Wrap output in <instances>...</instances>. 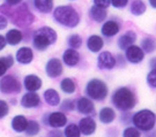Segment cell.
<instances>
[{
  "label": "cell",
  "mask_w": 156,
  "mask_h": 137,
  "mask_svg": "<svg viewBox=\"0 0 156 137\" xmlns=\"http://www.w3.org/2000/svg\"><path fill=\"white\" fill-rule=\"evenodd\" d=\"M6 43H7V42H6V38L4 37V36L0 35V51L4 50V47L6 46Z\"/></svg>",
  "instance_id": "obj_41"
},
{
  "label": "cell",
  "mask_w": 156,
  "mask_h": 137,
  "mask_svg": "<svg viewBox=\"0 0 156 137\" xmlns=\"http://www.w3.org/2000/svg\"><path fill=\"white\" fill-rule=\"evenodd\" d=\"M76 108L80 113H82V114H90V113H93L95 110V106H94V103L90 100V99L86 98V97H82V98H80L78 100V103H76Z\"/></svg>",
  "instance_id": "obj_17"
},
{
  "label": "cell",
  "mask_w": 156,
  "mask_h": 137,
  "mask_svg": "<svg viewBox=\"0 0 156 137\" xmlns=\"http://www.w3.org/2000/svg\"><path fill=\"white\" fill-rule=\"evenodd\" d=\"M5 38H6V42H7L8 44L17 45L22 40L23 36H22V33H21L20 30H17V29H12V30H9V31L7 33Z\"/></svg>",
  "instance_id": "obj_24"
},
{
  "label": "cell",
  "mask_w": 156,
  "mask_h": 137,
  "mask_svg": "<svg viewBox=\"0 0 156 137\" xmlns=\"http://www.w3.org/2000/svg\"><path fill=\"white\" fill-rule=\"evenodd\" d=\"M86 93L94 100H103L108 96V87L103 81L94 78L87 83Z\"/></svg>",
  "instance_id": "obj_5"
},
{
  "label": "cell",
  "mask_w": 156,
  "mask_h": 137,
  "mask_svg": "<svg viewBox=\"0 0 156 137\" xmlns=\"http://www.w3.org/2000/svg\"><path fill=\"white\" fill-rule=\"evenodd\" d=\"M149 65H151L153 68H156V58H153L151 60V62H149Z\"/></svg>",
  "instance_id": "obj_44"
},
{
  "label": "cell",
  "mask_w": 156,
  "mask_h": 137,
  "mask_svg": "<svg viewBox=\"0 0 156 137\" xmlns=\"http://www.w3.org/2000/svg\"><path fill=\"white\" fill-rule=\"evenodd\" d=\"M67 122L66 115L62 112H53L49 115V125L53 128H60L64 127Z\"/></svg>",
  "instance_id": "obj_14"
},
{
  "label": "cell",
  "mask_w": 156,
  "mask_h": 137,
  "mask_svg": "<svg viewBox=\"0 0 156 137\" xmlns=\"http://www.w3.org/2000/svg\"><path fill=\"white\" fill-rule=\"evenodd\" d=\"M44 99L50 106H57L60 103V96L55 89H48L44 92Z\"/></svg>",
  "instance_id": "obj_22"
},
{
  "label": "cell",
  "mask_w": 156,
  "mask_h": 137,
  "mask_svg": "<svg viewBox=\"0 0 156 137\" xmlns=\"http://www.w3.org/2000/svg\"><path fill=\"white\" fill-rule=\"evenodd\" d=\"M112 103L122 111L132 110L135 106L134 93L127 88H119L112 96Z\"/></svg>",
  "instance_id": "obj_2"
},
{
  "label": "cell",
  "mask_w": 156,
  "mask_h": 137,
  "mask_svg": "<svg viewBox=\"0 0 156 137\" xmlns=\"http://www.w3.org/2000/svg\"><path fill=\"white\" fill-rule=\"evenodd\" d=\"M95 6L101 7V8H106L110 5V0H94Z\"/></svg>",
  "instance_id": "obj_38"
},
{
  "label": "cell",
  "mask_w": 156,
  "mask_h": 137,
  "mask_svg": "<svg viewBox=\"0 0 156 137\" xmlns=\"http://www.w3.org/2000/svg\"><path fill=\"white\" fill-rule=\"evenodd\" d=\"M0 91L2 93H19L21 91V84L12 75L2 77L0 81Z\"/></svg>",
  "instance_id": "obj_6"
},
{
  "label": "cell",
  "mask_w": 156,
  "mask_h": 137,
  "mask_svg": "<svg viewBox=\"0 0 156 137\" xmlns=\"http://www.w3.org/2000/svg\"><path fill=\"white\" fill-rule=\"evenodd\" d=\"M90 17L95 20L96 22H102L103 20H105L106 17V11L105 8H101L97 6H93L89 11Z\"/></svg>",
  "instance_id": "obj_25"
},
{
  "label": "cell",
  "mask_w": 156,
  "mask_h": 137,
  "mask_svg": "<svg viewBox=\"0 0 156 137\" xmlns=\"http://www.w3.org/2000/svg\"><path fill=\"white\" fill-rule=\"evenodd\" d=\"M39 125L38 122H36V121H28V126L26 128V134L28 135V136H35V135H37L39 132Z\"/></svg>",
  "instance_id": "obj_31"
},
{
  "label": "cell",
  "mask_w": 156,
  "mask_h": 137,
  "mask_svg": "<svg viewBox=\"0 0 156 137\" xmlns=\"http://www.w3.org/2000/svg\"><path fill=\"white\" fill-rule=\"evenodd\" d=\"M103 45H104L103 39L101 38L100 36H97V35L90 36L88 42H87V47L91 52H98V51H101L102 47H103Z\"/></svg>",
  "instance_id": "obj_21"
},
{
  "label": "cell",
  "mask_w": 156,
  "mask_h": 137,
  "mask_svg": "<svg viewBox=\"0 0 156 137\" xmlns=\"http://www.w3.org/2000/svg\"><path fill=\"white\" fill-rule=\"evenodd\" d=\"M141 49L147 53H151L156 50V42L151 37H146L141 42Z\"/></svg>",
  "instance_id": "obj_29"
},
{
  "label": "cell",
  "mask_w": 156,
  "mask_h": 137,
  "mask_svg": "<svg viewBox=\"0 0 156 137\" xmlns=\"http://www.w3.org/2000/svg\"><path fill=\"white\" fill-rule=\"evenodd\" d=\"M53 17L56 22L68 28H75L80 22L78 12L71 6H59L53 12Z\"/></svg>",
  "instance_id": "obj_1"
},
{
  "label": "cell",
  "mask_w": 156,
  "mask_h": 137,
  "mask_svg": "<svg viewBox=\"0 0 156 137\" xmlns=\"http://www.w3.org/2000/svg\"><path fill=\"white\" fill-rule=\"evenodd\" d=\"M110 4L116 8H123L128 4V0H110Z\"/></svg>",
  "instance_id": "obj_37"
},
{
  "label": "cell",
  "mask_w": 156,
  "mask_h": 137,
  "mask_svg": "<svg viewBox=\"0 0 156 137\" xmlns=\"http://www.w3.org/2000/svg\"><path fill=\"white\" fill-rule=\"evenodd\" d=\"M22 0H6V2L8 4V5H17V4H20Z\"/></svg>",
  "instance_id": "obj_43"
},
{
  "label": "cell",
  "mask_w": 156,
  "mask_h": 137,
  "mask_svg": "<svg viewBox=\"0 0 156 137\" xmlns=\"http://www.w3.org/2000/svg\"><path fill=\"white\" fill-rule=\"evenodd\" d=\"M57 40L56 31L50 27L39 28L34 36V46L39 51H44L48 46Z\"/></svg>",
  "instance_id": "obj_3"
},
{
  "label": "cell",
  "mask_w": 156,
  "mask_h": 137,
  "mask_svg": "<svg viewBox=\"0 0 156 137\" xmlns=\"http://www.w3.org/2000/svg\"><path fill=\"white\" fill-rule=\"evenodd\" d=\"M79 128H80L81 134H83L86 136H89L91 134H94L96 130V122L91 118H83L80 120Z\"/></svg>",
  "instance_id": "obj_11"
},
{
  "label": "cell",
  "mask_w": 156,
  "mask_h": 137,
  "mask_svg": "<svg viewBox=\"0 0 156 137\" xmlns=\"http://www.w3.org/2000/svg\"><path fill=\"white\" fill-rule=\"evenodd\" d=\"M13 17V22L16 23L17 26H27L34 21V16L31 15V13L27 9L26 6H21L20 8H17L14 11V15H12Z\"/></svg>",
  "instance_id": "obj_7"
},
{
  "label": "cell",
  "mask_w": 156,
  "mask_h": 137,
  "mask_svg": "<svg viewBox=\"0 0 156 137\" xmlns=\"http://www.w3.org/2000/svg\"><path fill=\"white\" fill-rule=\"evenodd\" d=\"M98 66L102 69H112L116 66V59L110 52H102L98 55Z\"/></svg>",
  "instance_id": "obj_10"
},
{
  "label": "cell",
  "mask_w": 156,
  "mask_h": 137,
  "mask_svg": "<svg viewBox=\"0 0 156 137\" xmlns=\"http://www.w3.org/2000/svg\"><path fill=\"white\" fill-rule=\"evenodd\" d=\"M74 108V104H73L72 100L67 99L64 101V104L62 105V110H66V111H72Z\"/></svg>",
  "instance_id": "obj_39"
},
{
  "label": "cell",
  "mask_w": 156,
  "mask_h": 137,
  "mask_svg": "<svg viewBox=\"0 0 156 137\" xmlns=\"http://www.w3.org/2000/svg\"><path fill=\"white\" fill-rule=\"evenodd\" d=\"M119 30H120V27L116 21H108L103 24V27L101 29L103 36H105V37H112V36L117 35Z\"/></svg>",
  "instance_id": "obj_18"
},
{
  "label": "cell",
  "mask_w": 156,
  "mask_h": 137,
  "mask_svg": "<svg viewBox=\"0 0 156 137\" xmlns=\"http://www.w3.org/2000/svg\"><path fill=\"white\" fill-rule=\"evenodd\" d=\"M62 60L68 67L76 66L80 61V54L75 49H68L62 54Z\"/></svg>",
  "instance_id": "obj_12"
},
{
  "label": "cell",
  "mask_w": 156,
  "mask_h": 137,
  "mask_svg": "<svg viewBox=\"0 0 156 137\" xmlns=\"http://www.w3.org/2000/svg\"><path fill=\"white\" fill-rule=\"evenodd\" d=\"M144 57H145V53L142 49L136 45H131L126 49V58L132 63H139L140 61L144 60Z\"/></svg>",
  "instance_id": "obj_9"
},
{
  "label": "cell",
  "mask_w": 156,
  "mask_h": 137,
  "mask_svg": "<svg viewBox=\"0 0 156 137\" xmlns=\"http://www.w3.org/2000/svg\"><path fill=\"white\" fill-rule=\"evenodd\" d=\"M36 8L42 13H50L53 8V0H34Z\"/></svg>",
  "instance_id": "obj_26"
},
{
  "label": "cell",
  "mask_w": 156,
  "mask_h": 137,
  "mask_svg": "<svg viewBox=\"0 0 156 137\" xmlns=\"http://www.w3.org/2000/svg\"><path fill=\"white\" fill-rule=\"evenodd\" d=\"M100 121L102 123H111L112 121L115 120L116 118V112L110 108V107H103L102 110L100 111Z\"/></svg>",
  "instance_id": "obj_23"
},
{
  "label": "cell",
  "mask_w": 156,
  "mask_h": 137,
  "mask_svg": "<svg viewBox=\"0 0 156 137\" xmlns=\"http://www.w3.org/2000/svg\"><path fill=\"white\" fill-rule=\"evenodd\" d=\"M13 63H14V60H13V57L11 55L0 58V77L5 75L7 69L13 66Z\"/></svg>",
  "instance_id": "obj_28"
},
{
  "label": "cell",
  "mask_w": 156,
  "mask_h": 137,
  "mask_svg": "<svg viewBox=\"0 0 156 137\" xmlns=\"http://www.w3.org/2000/svg\"><path fill=\"white\" fill-rule=\"evenodd\" d=\"M81 132H80V128L76 125H68L65 129V136L66 137H80Z\"/></svg>",
  "instance_id": "obj_32"
},
{
  "label": "cell",
  "mask_w": 156,
  "mask_h": 137,
  "mask_svg": "<svg viewBox=\"0 0 156 137\" xmlns=\"http://www.w3.org/2000/svg\"><path fill=\"white\" fill-rule=\"evenodd\" d=\"M123 137H140V132L138 128L128 127L123 132Z\"/></svg>",
  "instance_id": "obj_34"
},
{
  "label": "cell",
  "mask_w": 156,
  "mask_h": 137,
  "mask_svg": "<svg viewBox=\"0 0 156 137\" xmlns=\"http://www.w3.org/2000/svg\"><path fill=\"white\" fill-rule=\"evenodd\" d=\"M136 40V35L133 31H127L126 33H124L120 38L118 39V46L119 49H127L131 45H133V43Z\"/></svg>",
  "instance_id": "obj_19"
},
{
  "label": "cell",
  "mask_w": 156,
  "mask_h": 137,
  "mask_svg": "<svg viewBox=\"0 0 156 137\" xmlns=\"http://www.w3.org/2000/svg\"><path fill=\"white\" fill-rule=\"evenodd\" d=\"M28 126V120L23 115H16L12 120V128L16 132H22Z\"/></svg>",
  "instance_id": "obj_20"
},
{
  "label": "cell",
  "mask_w": 156,
  "mask_h": 137,
  "mask_svg": "<svg viewBox=\"0 0 156 137\" xmlns=\"http://www.w3.org/2000/svg\"><path fill=\"white\" fill-rule=\"evenodd\" d=\"M34 59V53L33 50L30 47H21L16 52V60L22 63V65H27L30 63Z\"/></svg>",
  "instance_id": "obj_16"
},
{
  "label": "cell",
  "mask_w": 156,
  "mask_h": 137,
  "mask_svg": "<svg viewBox=\"0 0 156 137\" xmlns=\"http://www.w3.org/2000/svg\"><path fill=\"white\" fill-rule=\"evenodd\" d=\"M147 82L151 87L156 88V68H153L147 75Z\"/></svg>",
  "instance_id": "obj_35"
},
{
  "label": "cell",
  "mask_w": 156,
  "mask_h": 137,
  "mask_svg": "<svg viewBox=\"0 0 156 137\" xmlns=\"http://www.w3.org/2000/svg\"><path fill=\"white\" fill-rule=\"evenodd\" d=\"M131 13L133 15H142L146 12V5L144 4V1L141 0H135L131 4V8H129Z\"/></svg>",
  "instance_id": "obj_27"
},
{
  "label": "cell",
  "mask_w": 156,
  "mask_h": 137,
  "mask_svg": "<svg viewBox=\"0 0 156 137\" xmlns=\"http://www.w3.org/2000/svg\"><path fill=\"white\" fill-rule=\"evenodd\" d=\"M7 24H8L7 19L5 16H2V15H0V30H4L7 27Z\"/></svg>",
  "instance_id": "obj_40"
},
{
  "label": "cell",
  "mask_w": 156,
  "mask_h": 137,
  "mask_svg": "<svg viewBox=\"0 0 156 137\" xmlns=\"http://www.w3.org/2000/svg\"><path fill=\"white\" fill-rule=\"evenodd\" d=\"M60 88H62V90L65 93L71 94V93H73L75 91V88H76V87H75V83L73 82V80L66 77V78H64L62 81V83H60Z\"/></svg>",
  "instance_id": "obj_30"
},
{
  "label": "cell",
  "mask_w": 156,
  "mask_h": 137,
  "mask_svg": "<svg viewBox=\"0 0 156 137\" xmlns=\"http://www.w3.org/2000/svg\"><path fill=\"white\" fill-rule=\"evenodd\" d=\"M149 4H151V7L156 8V0H149Z\"/></svg>",
  "instance_id": "obj_45"
},
{
  "label": "cell",
  "mask_w": 156,
  "mask_h": 137,
  "mask_svg": "<svg viewBox=\"0 0 156 137\" xmlns=\"http://www.w3.org/2000/svg\"><path fill=\"white\" fill-rule=\"evenodd\" d=\"M68 45L72 49H78V47H80L82 45V38L80 37V35H78V33L71 35L69 38H68Z\"/></svg>",
  "instance_id": "obj_33"
},
{
  "label": "cell",
  "mask_w": 156,
  "mask_h": 137,
  "mask_svg": "<svg viewBox=\"0 0 156 137\" xmlns=\"http://www.w3.org/2000/svg\"><path fill=\"white\" fill-rule=\"evenodd\" d=\"M8 111H9V107L7 103L5 100H0V119H2L4 116L8 114Z\"/></svg>",
  "instance_id": "obj_36"
},
{
  "label": "cell",
  "mask_w": 156,
  "mask_h": 137,
  "mask_svg": "<svg viewBox=\"0 0 156 137\" xmlns=\"http://www.w3.org/2000/svg\"><path fill=\"white\" fill-rule=\"evenodd\" d=\"M156 122V115L149 110H142L136 112L133 116V123L135 128L144 132L151 130Z\"/></svg>",
  "instance_id": "obj_4"
},
{
  "label": "cell",
  "mask_w": 156,
  "mask_h": 137,
  "mask_svg": "<svg viewBox=\"0 0 156 137\" xmlns=\"http://www.w3.org/2000/svg\"><path fill=\"white\" fill-rule=\"evenodd\" d=\"M49 137H62V135L59 130H55V132H51L49 134Z\"/></svg>",
  "instance_id": "obj_42"
},
{
  "label": "cell",
  "mask_w": 156,
  "mask_h": 137,
  "mask_svg": "<svg viewBox=\"0 0 156 137\" xmlns=\"http://www.w3.org/2000/svg\"><path fill=\"white\" fill-rule=\"evenodd\" d=\"M45 71H46V74L50 77H52V78L60 76L62 73V62H60V60H59V59H56V58L50 59V60L48 61L46 66H45Z\"/></svg>",
  "instance_id": "obj_8"
},
{
  "label": "cell",
  "mask_w": 156,
  "mask_h": 137,
  "mask_svg": "<svg viewBox=\"0 0 156 137\" xmlns=\"http://www.w3.org/2000/svg\"><path fill=\"white\" fill-rule=\"evenodd\" d=\"M41 103V98L37 93L35 92H28L26 93L21 99V105L26 108H31L38 106Z\"/></svg>",
  "instance_id": "obj_13"
},
{
  "label": "cell",
  "mask_w": 156,
  "mask_h": 137,
  "mask_svg": "<svg viewBox=\"0 0 156 137\" xmlns=\"http://www.w3.org/2000/svg\"><path fill=\"white\" fill-rule=\"evenodd\" d=\"M42 87V80L36 75H28L24 77V88L28 91L35 92Z\"/></svg>",
  "instance_id": "obj_15"
}]
</instances>
